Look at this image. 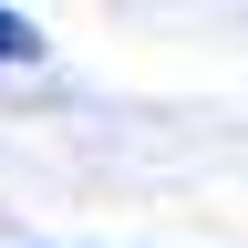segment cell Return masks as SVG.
Instances as JSON below:
<instances>
[{"instance_id":"6da1fadb","label":"cell","mask_w":248,"mask_h":248,"mask_svg":"<svg viewBox=\"0 0 248 248\" xmlns=\"http://www.w3.org/2000/svg\"><path fill=\"white\" fill-rule=\"evenodd\" d=\"M0 62H42V31H31L11 0H0Z\"/></svg>"}]
</instances>
